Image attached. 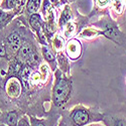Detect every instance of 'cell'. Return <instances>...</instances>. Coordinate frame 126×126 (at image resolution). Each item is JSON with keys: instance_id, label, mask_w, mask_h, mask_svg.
<instances>
[{"instance_id": "6da1fadb", "label": "cell", "mask_w": 126, "mask_h": 126, "mask_svg": "<svg viewBox=\"0 0 126 126\" xmlns=\"http://www.w3.org/2000/svg\"><path fill=\"white\" fill-rule=\"evenodd\" d=\"M71 91V86L70 84L66 81V80H59V82L57 83V85L55 87V91H54V100L55 103L57 105H61L62 103H64Z\"/></svg>"}, {"instance_id": "7a4b0ae2", "label": "cell", "mask_w": 126, "mask_h": 126, "mask_svg": "<svg viewBox=\"0 0 126 126\" xmlns=\"http://www.w3.org/2000/svg\"><path fill=\"white\" fill-rule=\"evenodd\" d=\"M72 118H73V121H74L77 125H84V124H86L89 120V114L85 110L79 109V110H76L74 113H73Z\"/></svg>"}, {"instance_id": "3957f363", "label": "cell", "mask_w": 126, "mask_h": 126, "mask_svg": "<svg viewBox=\"0 0 126 126\" xmlns=\"http://www.w3.org/2000/svg\"><path fill=\"white\" fill-rule=\"evenodd\" d=\"M67 51H68V55L72 59H77L80 56V52H81L80 43H79V41H77L76 39L71 40L70 43L68 44Z\"/></svg>"}, {"instance_id": "277c9868", "label": "cell", "mask_w": 126, "mask_h": 126, "mask_svg": "<svg viewBox=\"0 0 126 126\" xmlns=\"http://www.w3.org/2000/svg\"><path fill=\"white\" fill-rule=\"evenodd\" d=\"M20 37L17 33H11L8 37V47L11 52H16L20 48Z\"/></svg>"}, {"instance_id": "5b68a950", "label": "cell", "mask_w": 126, "mask_h": 126, "mask_svg": "<svg viewBox=\"0 0 126 126\" xmlns=\"http://www.w3.org/2000/svg\"><path fill=\"white\" fill-rule=\"evenodd\" d=\"M32 48L29 45H23L21 47L19 48L18 55H17V59L20 62H25L28 61V59L30 58V56L32 55Z\"/></svg>"}, {"instance_id": "8992f818", "label": "cell", "mask_w": 126, "mask_h": 126, "mask_svg": "<svg viewBox=\"0 0 126 126\" xmlns=\"http://www.w3.org/2000/svg\"><path fill=\"white\" fill-rule=\"evenodd\" d=\"M19 91H20V86H19L18 82L11 81L9 83V85H8V92H9V94H11V95H13V94H14V96H17Z\"/></svg>"}, {"instance_id": "52a82bcc", "label": "cell", "mask_w": 126, "mask_h": 126, "mask_svg": "<svg viewBox=\"0 0 126 126\" xmlns=\"http://www.w3.org/2000/svg\"><path fill=\"white\" fill-rule=\"evenodd\" d=\"M40 0H28L27 2V10L30 13H35L39 8Z\"/></svg>"}, {"instance_id": "ba28073f", "label": "cell", "mask_w": 126, "mask_h": 126, "mask_svg": "<svg viewBox=\"0 0 126 126\" xmlns=\"http://www.w3.org/2000/svg\"><path fill=\"white\" fill-rule=\"evenodd\" d=\"M17 122V116H16V113L14 112H10L7 116V123L10 126H15Z\"/></svg>"}, {"instance_id": "9c48e42d", "label": "cell", "mask_w": 126, "mask_h": 126, "mask_svg": "<svg viewBox=\"0 0 126 126\" xmlns=\"http://www.w3.org/2000/svg\"><path fill=\"white\" fill-rule=\"evenodd\" d=\"M44 56H45V58H46V60H47L48 62H51V61H54V59H55V57H54V54L51 52V50L47 47H44Z\"/></svg>"}, {"instance_id": "30bf717a", "label": "cell", "mask_w": 126, "mask_h": 126, "mask_svg": "<svg viewBox=\"0 0 126 126\" xmlns=\"http://www.w3.org/2000/svg\"><path fill=\"white\" fill-rule=\"evenodd\" d=\"M29 74H30V71L28 68H24L21 71V78H22V82L24 84V86L27 85V80L29 78Z\"/></svg>"}, {"instance_id": "8fae6325", "label": "cell", "mask_w": 126, "mask_h": 126, "mask_svg": "<svg viewBox=\"0 0 126 126\" xmlns=\"http://www.w3.org/2000/svg\"><path fill=\"white\" fill-rule=\"evenodd\" d=\"M70 13H67V11H65L62 15V18H61V25H64L68 20L70 19Z\"/></svg>"}, {"instance_id": "7c38bea8", "label": "cell", "mask_w": 126, "mask_h": 126, "mask_svg": "<svg viewBox=\"0 0 126 126\" xmlns=\"http://www.w3.org/2000/svg\"><path fill=\"white\" fill-rule=\"evenodd\" d=\"M8 18H9V17H8L7 14H1V16H0V23H3V24H4V22L7 21Z\"/></svg>"}, {"instance_id": "4fadbf2b", "label": "cell", "mask_w": 126, "mask_h": 126, "mask_svg": "<svg viewBox=\"0 0 126 126\" xmlns=\"http://www.w3.org/2000/svg\"><path fill=\"white\" fill-rule=\"evenodd\" d=\"M7 1V5H8V7L9 8H11V7H13L15 4H16V1L17 0H6Z\"/></svg>"}, {"instance_id": "5bb4252c", "label": "cell", "mask_w": 126, "mask_h": 126, "mask_svg": "<svg viewBox=\"0 0 126 126\" xmlns=\"http://www.w3.org/2000/svg\"><path fill=\"white\" fill-rule=\"evenodd\" d=\"M114 126H126V121L124 120H118L115 122V125Z\"/></svg>"}, {"instance_id": "9a60e30c", "label": "cell", "mask_w": 126, "mask_h": 126, "mask_svg": "<svg viewBox=\"0 0 126 126\" xmlns=\"http://www.w3.org/2000/svg\"><path fill=\"white\" fill-rule=\"evenodd\" d=\"M18 126H29V124L25 119H21L18 122Z\"/></svg>"}, {"instance_id": "2e32d148", "label": "cell", "mask_w": 126, "mask_h": 126, "mask_svg": "<svg viewBox=\"0 0 126 126\" xmlns=\"http://www.w3.org/2000/svg\"><path fill=\"white\" fill-rule=\"evenodd\" d=\"M98 2L100 5H105V4H107L109 2V0H98Z\"/></svg>"}, {"instance_id": "e0dca14e", "label": "cell", "mask_w": 126, "mask_h": 126, "mask_svg": "<svg viewBox=\"0 0 126 126\" xmlns=\"http://www.w3.org/2000/svg\"><path fill=\"white\" fill-rule=\"evenodd\" d=\"M33 126H46L43 122H40V121H37V122H34Z\"/></svg>"}]
</instances>
